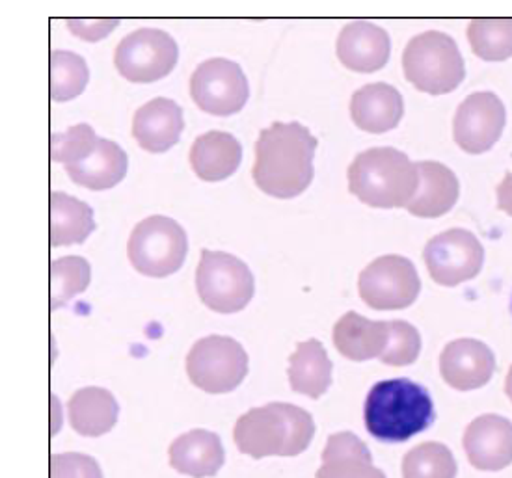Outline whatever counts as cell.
Segmentation results:
<instances>
[{"mask_svg":"<svg viewBox=\"0 0 512 478\" xmlns=\"http://www.w3.org/2000/svg\"><path fill=\"white\" fill-rule=\"evenodd\" d=\"M319 140L298 121H276L257 138L252 177L257 188L278 200L300 196L313 181Z\"/></svg>","mask_w":512,"mask_h":478,"instance_id":"6da1fadb","label":"cell"},{"mask_svg":"<svg viewBox=\"0 0 512 478\" xmlns=\"http://www.w3.org/2000/svg\"><path fill=\"white\" fill-rule=\"evenodd\" d=\"M367 432L384 443H403L427 430L434 421L429 391L408 378L384 380L365 399Z\"/></svg>","mask_w":512,"mask_h":478,"instance_id":"7a4b0ae2","label":"cell"},{"mask_svg":"<svg viewBox=\"0 0 512 478\" xmlns=\"http://www.w3.org/2000/svg\"><path fill=\"white\" fill-rule=\"evenodd\" d=\"M315 434L313 417L306 410L272 402L239 417L233 439L237 449L252 458L298 456L310 447Z\"/></svg>","mask_w":512,"mask_h":478,"instance_id":"3957f363","label":"cell"},{"mask_svg":"<svg viewBox=\"0 0 512 478\" xmlns=\"http://www.w3.org/2000/svg\"><path fill=\"white\" fill-rule=\"evenodd\" d=\"M347 175L352 196L377 209L408 207L418 192V164L393 147L362 151Z\"/></svg>","mask_w":512,"mask_h":478,"instance_id":"277c9868","label":"cell"},{"mask_svg":"<svg viewBox=\"0 0 512 478\" xmlns=\"http://www.w3.org/2000/svg\"><path fill=\"white\" fill-rule=\"evenodd\" d=\"M403 69L408 82L419 92L444 95L453 92L466 77L459 47L444 32L429 30L408 41L403 53Z\"/></svg>","mask_w":512,"mask_h":478,"instance_id":"5b68a950","label":"cell"},{"mask_svg":"<svg viewBox=\"0 0 512 478\" xmlns=\"http://www.w3.org/2000/svg\"><path fill=\"white\" fill-rule=\"evenodd\" d=\"M189 240L185 229L168 216H149L138 222L127 244L129 261L136 272L149 278L176 274L185 263Z\"/></svg>","mask_w":512,"mask_h":478,"instance_id":"8992f818","label":"cell"},{"mask_svg":"<svg viewBox=\"0 0 512 478\" xmlns=\"http://www.w3.org/2000/svg\"><path fill=\"white\" fill-rule=\"evenodd\" d=\"M196 287L203 304L222 315L243 311L256 291L254 276L239 257L211 250H202Z\"/></svg>","mask_w":512,"mask_h":478,"instance_id":"52a82bcc","label":"cell"},{"mask_svg":"<svg viewBox=\"0 0 512 478\" xmlns=\"http://www.w3.org/2000/svg\"><path fill=\"white\" fill-rule=\"evenodd\" d=\"M187 374L190 382L205 393H230L248 374V354L231 337L209 335L190 348Z\"/></svg>","mask_w":512,"mask_h":478,"instance_id":"ba28073f","label":"cell"},{"mask_svg":"<svg viewBox=\"0 0 512 478\" xmlns=\"http://www.w3.org/2000/svg\"><path fill=\"white\" fill-rule=\"evenodd\" d=\"M365 304L378 311L412 306L421 291L418 270L403 255H382L365 266L358 279Z\"/></svg>","mask_w":512,"mask_h":478,"instance_id":"9c48e42d","label":"cell"},{"mask_svg":"<svg viewBox=\"0 0 512 478\" xmlns=\"http://www.w3.org/2000/svg\"><path fill=\"white\" fill-rule=\"evenodd\" d=\"M177 43L159 28H138L125 36L114 53V64L123 79L155 82L176 67Z\"/></svg>","mask_w":512,"mask_h":478,"instance_id":"30bf717a","label":"cell"},{"mask_svg":"<svg viewBox=\"0 0 512 478\" xmlns=\"http://www.w3.org/2000/svg\"><path fill=\"white\" fill-rule=\"evenodd\" d=\"M192 101L213 116H231L248 101V80L237 62L209 58L190 77Z\"/></svg>","mask_w":512,"mask_h":478,"instance_id":"8fae6325","label":"cell"},{"mask_svg":"<svg viewBox=\"0 0 512 478\" xmlns=\"http://www.w3.org/2000/svg\"><path fill=\"white\" fill-rule=\"evenodd\" d=\"M423 259L431 278L438 285L457 287L481 272L485 250L470 231L449 229L427 242Z\"/></svg>","mask_w":512,"mask_h":478,"instance_id":"7c38bea8","label":"cell"},{"mask_svg":"<svg viewBox=\"0 0 512 478\" xmlns=\"http://www.w3.org/2000/svg\"><path fill=\"white\" fill-rule=\"evenodd\" d=\"M507 112L496 93H472L460 103L453 120V136L460 149L481 155L494 146L505 129Z\"/></svg>","mask_w":512,"mask_h":478,"instance_id":"4fadbf2b","label":"cell"},{"mask_svg":"<svg viewBox=\"0 0 512 478\" xmlns=\"http://www.w3.org/2000/svg\"><path fill=\"white\" fill-rule=\"evenodd\" d=\"M464 451L475 469L501 471L512 464V423L499 415H481L462 438Z\"/></svg>","mask_w":512,"mask_h":478,"instance_id":"5bb4252c","label":"cell"},{"mask_svg":"<svg viewBox=\"0 0 512 478\" xmlns=\"http://www.w3.org/2000/svg\"><path fill=\"white\" fill-rule=\"evenodd\" d=\"M496 369L492 350L475 339H457L445 346L440 372L447 386L459 391L479 389L490 382Z\"/></svg>","mask_w":512,"mask_h":478,"instance_id":"9a60e30c","label":"cell"},{"mask_svg":"<svg viewBox=\"0 0 512 478\" xmlns=\"http://www.w3.org/2000/svg\"><path fill=\"white\" fill-rule=\"evenodd\" d=\"M390 36L371 21L347 23L337 38V58L343 66L358 73H373L390 58Z\"/></svg>","mask_w":512,"mask_h":478,"instance_id":"2e32d148","label":"cell"},{"mask_svg":"<svg viewBox=\"0 0 512 478\" xmlns=\"http://www.w3.org/2000/svg\"><path fill=\"white\" fill-rule=\"evenodd\" d=\"M183 108L166 97H155L133 116V138L149 153H164L176 146L183 133Z\"/></svg>","mask_w":512,"mask_h":478,"instance_id":"e0dca14e","label":"cell"},{"mask_svg":"<svg viewBox=\"0 0 512 478\" xmlns=\"http://www.w3.org/2000/svg\"><path fill=\"white\" fill-rule=\"evenodd\" d=\"M403 114V95L386 82L367 84L352 95V121L367 133L380 134L395 129Z\"/></svg>","mask_w":512,"mask_h":478,"instance_id":"ac0fdd59","label":"cell"},{"mask_svg":"<svg viewBox=\"0 0 512 478\" xmlns=\"http://www.w3.org/2000/svg\"><path fill=\"white\" fill-rule=\"evenodd\" d=\"M419 186L416 196L408 203V213L419 218H438L453 209L459 200V179L442 162H416Z\"/></svg>","mask_w":512,"mask_h":478,"instance_id":"d6986e66","label":"cell"},{"mask_svg":"<svg viewBox=\"0 0 512 478\" xmlns=\"http://www.w3.org/2000/svg\"><path fill=\"white\" fill-rule=\"evenodd\" d=\"M170 465L192 478L215 477L224 465L226 454L220 438L209 430H190L170 445Z\"/></svg>","mask_w":512,"mask_h":478,"instance_id":"ffe728a7","label":"cell"},{"mask_svg":"<svg viewBox=\"0 0 512 478\" xmlns=\"http://www.w3.org/2000/svg\"><path fill=\"white\" fill-rule=\"evenodd\" d=\"M243 159L239 140L224 131H209L194 140L190 147V166L194 173L207 181H224L237 172Z\"/></svg>","mask_w":512,"mask_h":478,"instance_id":"44dd1931","label":"cell"},{"mask_svg":"<svg viewBox=\"0 0 512 478\" xmlns=\"http://www.w3.org/2000/svg\"><path fill=\"white\" fill-rule=\"evenodd\" d=\"M332 339L343 358L351 361L380 358L390 339V322H375L349 311L337 320Z\"/></svg>","mask_w":512,"mask_h":478,"instance_id":"7402d4cb","label":"cell"},{"mask_svg":"<svg viewBox=\"0 0 512 478\" xmlns=\"http://www.w3.org/2000/svg\"><path fill=\"white\" fill-rule=\"evenodd\" d=\"M315 478H386L373 465L364 441L351 432L332 434L323 451V465Z\"/></svg>","mask_w":512,"mask_h":478,"instance_id":"603a6c76","label":"cell"},{"mask_svg":"<svg viewBox=\"0 0 512 478\" xmlns=\"http://www.w3.org/2000/svg\"><path fill=\"white\" fill-rule=\"evenodd\" d=\"M127 153L116 142L99 138L94 151L77 164L64 166L73 183L90 190H107L118 185L127 173Z\"/></svg>","mask_w":512,"mask_h":478,"instance_id":"cb8c5ba5","label":"cell"},{"mask_svg":"<svg viewBox=\"0 0 512 478\" xmlns=\"http://www.w3.org/2000/svg\"><path fill=\"white\" fill-rule=\"evenodd\" d=\"M118 410V402L110 391L103 387H84L69 399V423L77 434L99 438L114 428Z\"/></svg>","mask_w":512,"mask_h":478,"instance_id":"d4e9b609","label":"cell"},{"mask_svg":"<svg viewBox=\"0 0 512 478\" xmlns=\"http://www.w3.org/2000/svg\"><path fill=\"white\" fill-rule=\"evenodd\" d=\"M289 384L293 391L310 399H321L332 386V361L317 339L298 343L295 354L289 358Z\"/></svg>","mask_w":512,"mask_h":478,"instance_id":"484cf974","label":"cell"},{"mask_svg":"<svg viewBox=\"0 0 512 478\" xmlns=\"http://www.w3.org/2000/svg\"><path fill=\"white\" fill-rule=\"evenodd\" d=\"M94 229V211L88 203L64 192L51 194V246L81 244Z\"/></svg>","mask_w":512,"mask_h":478,"instance_id":"4316f807","label":"cell"},{"mask_svg":"<svg viewBox=\"0 0 512 478\" xmlns=\"http://www.w3.org/2000/svg\"><path fill=\"white\" fill-rule=\"evenodd\" d=\"M468 40L479 58L503 62L512 56V19H473Z\"/></svg>","mask_w":512,"mask_h":478,"instance_id":"83f0119b","label":"cell"},{"mask_svg":"<svg viewBox=\"0 0 512 478\" xmlns=\"http://www.w3.org/2000/svg\"><path fill=\"white\" fill-rule=\"evenodd\" d=\"M92 279V268L84 257L69 255L51 263V309L68 304L77 294L84 293Z\"/></svg>","mask_w":512,"mask_h":478,"instance_id":"f1b7e54d","label":"cell"},{"mask_svg":"<svg viewBox=\"0 0 512 478\" xmlns=\"http://www.w3.org/2000/svg\"><path fill=\"white\" fill-rule=\"evenodd\" d=\"M457 462L451 451L436 441L414 447L403 460V478H455Z\"/></svg>","mask_w":512,"mask_h":478,"instance_id":"f546056e","label":"cell"},{"mask_svg":"<svg viewBox=\"0 0 512 478\" xmlns=\"http://www.w3.org/2000/svg\"><path fill=\"white\" fill-rule=\"evenodd\" d=\"M90 79V71L79 54L69 51L51 53V97L62 103L79 97Z\"/></svg>","mask_w":512,"mask_h":478,"instance_id":"4dcf8cb0","label":"cell"},{"mask_svg":"<svg viewBox=\"0 0 512 478\" xmlns=\"http://www.w3.org/2000/svg\"><path fill=\"white\" fill-rule=\"evenodd\" d=\"M97 144L99 138L95 136L94 129L86 123H81L69 127L66 133L51 136V159L62 162L64 166H71L88 157Z\"/></svg>","mask_w":512,"mask_h":478,"instance_id":"1f68e13d","label":"cell"},{"mask_svg":"<svg viewBox=\"0 0 512 478\" xmlns=\"http://www.w3.org/2000/svg\"><path fill=\"white\" fill-rule=\"evenodd\" d=\"M421 352V335L405 320H391L390 339L380 361L391 367L412 365Z\"/></svg>","mask_w":512,"mask_h":478,"instance_id":"d6a6232c","label":"cell"},{"mask_svg":"<svg viewBox=\"0 0 512 478\" xmlns=\"http://www.w3.org/2000/svg\"><path fill=\"white\" fill-rule=\"evenodd\" d=\"M51 478H103V473L94 458L79 452H64L51 458Z\"/></svg>","mask_w":512,"mask_h":478,"instance_id":"836d02e7","label":"cell"},{"mask_svg":"<svg viewBox=\"0 0 512 478\" xmlns=\"http://www.w3.org/2000/svg\"><path fill=\"white\" fill-rule=\"evenodd\" d=\"M120 25L118 19H92V21H82V19H73L68 21V28L79 36L82 40L97 41L101 38H105L110 34L112 28H116Z\"/></svg>","mask_w":512,"mask_h":478,"instance_id":"e575fe53","label":"cell"},{"mask_svg":"<svg viewBox=\"0 0 512 478\" xmlns=\"http://www.w3.org/2000/svg\"><path fill=\"white\" fill-rule=\"evenodd\" d=\"M498 209L512 216V172L503 177L498 186Z\"/></svg>","mask_w":512,"mask_h":478,"instance_id":"d590c367","label":"cell"},{"mask_svg":"<svg viewBox=\"0 0 512 478\" xmlns=\"http://www.w3.org/2000/svg\"><path fill=\"white\" fill-rule=\"evenodd\" d=\"M505 393H507V397L511 399L512 402V367L507 372V380H505Z\"/></svg>","mask_w":512,"mask_h":478,"instance_id":"8d00e7d4","label":"cell"}]
</instances>
